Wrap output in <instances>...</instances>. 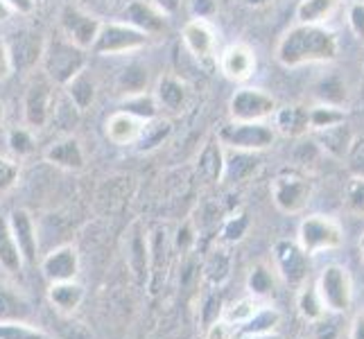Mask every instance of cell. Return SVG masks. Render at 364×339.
Masks as SVG:
<instances>
[{"instance_id": "6da1fadb", "label": "cell", "mask_w": 364, "mask_h": 339, "mask_svg": "<svg viewBox=\"0 0 364 339\" xmlns=\"http://www.w3.org/2000/svg\"><path fill=\"white\" fill-rule=\"evenodd\" d=\"M276 61L285 68H301L310 64H331L340 55V39L326 25L296 23L276 45Z\"/></svg>"}, {"instance_id": "7a4b0ae2", "label": "cell", "mask_w": 364, "mask_h": 339, "mask_svg": "<svg viewBox=\"0 0 364 339\" xmlns=\"http://www.w3.org/2000/svg\"><path fill=\"white\" fill-rule=\"evenodd\" d=\"M86 53L89 50L70 43L64 36H55V39L46 41L43 45V57L39 68L55 86L64 89L75 75L86 68V61H89Z\"/></svg>"}, {"instance_id": "3957f363", "label": "cell", "mask_w": 364, "mask_h": 339, "mask_svg": "<svg viewBox=\"0 0 364 339\" xmlns=\"http://www.w3.org/2000/svg\"><path fill=\"white\" fill-rule=\"evenodd\" d=\"M149 39L152 36L136 30L134 25L124 21H102L91 50L100 57H116V55L136 53V50L145 48Z\"/></svg>"}, {"instance_id": "277c9868", "label": "cell", "mask_w": 364, "mask_h": 339, "mask_svg": "<svg viewBox=\"0 0 364 339\" xmlns=\"http://www.w3.org/2000/svg\"><path fill=\"white\" fill-rule=\"evenodd\" d=\"M55 89L57 86L46 77L41 68L30 75L28 89L23 95V120L30 129L48 127L55 111Z\"/></svg>"}, {"instance_id": "5b68a950", "label": "cell", "mask_w": 364, "mask_h": 339, "mask_svg": "<svg viewBox=\"0 0 364 339\" xmlns=\"http://www.w3.org/2000/svg\"><path fill=\"white\" fill-rule=\"evenodd\" d=\"M299 247L308 256H317L323 251H335L344 244V229L335 217L310 215L299 224Z\"/></svg>"}, {"instance_id": "8992f818", "label": "cell", "mask_w": 364, "mask_h": 339, "mask_svg": "<svg viewBox=\"0 0 364 339\" xmlns=\"http://www.w3.org/2000/svg\"><path fill=\"white\" fill-rule=\"evenodd\" d=\"M220 143L242 152H265L276 141V131L267 122H229L220 129Z\"/></svg>"}, {"instance_id": "52a82bcc", "label": "cell", "mask_w": 364, "mask_h": 339, "mask_svg": "<svg viewBox=\"0 0 364 339\" xmlns=\"http://www.w3.org/2000/svg\"><path fill=\"white\" fill-rule=\"evenodd\" d=\"M317 294L326 312H346L353 303V279L346 267L328 265L317 281Z\"/></svg>"}, {"instance_id": "ba28073f", "label": "cell", "mask_w": 364, "mask_h": 339, "mask_svg": "<svg viewBox=\"0 0 364 339\" xmlns=\"http://www.w3.org/2000/svg\"><path fill=\"white\" fill-rule=\"evenodd\" d=\"M279 109L272 93L245 86L237 89L229 99V116L231 122H265Z\"/></svg>"}, {"instance_id": "9c48e42d", "label": "cell", "mask_w": 364, "mask_h": 339, "mask_svg": "<svg viewBox=\"0 0 364 339\" xmlns=\"http://www.w3.org/2000/svg\"><path fill=\"white\" fill-rule=\"evenodd\" d=\"M269 193L274 206L281 212H285V215H299V212L306 210L312 199V183L306 177H301V174H279L272 181Z\"/></svg>"}, {"instance_id": "30bf717a", "label": "cell", "mask_w": 364, "mask_h": 339, "mask_svg": "<svg viewBox=\"0 0 364 339\" xmlns=\"http://www.w3.org/2000/svg\"><path fill=\"white\" fill-rule=\"evenodd\" d=\"M100 16L91 14V11H86L77 5H64L59 11V32L64 39H68L70 43L80 45L84 50H91L95 36L100 32Z\"/></svg>"}, {"instance_id": "8fae6325", "label": "cell", "mask_w": 364, "mask_h": 339, "mask_svg": "<svg viewBox=\"0 0 364 339\" xmlns=\"http://www.w3.org/2000/svg\"><path fill=\"white\" fill-rule=\"evenodd\" d=\"M43 45L46 41L41 39V34H36L32 30H21L16 34H11V39L7 41L11 70L23 72V75H32L34 70H39Z\"/></svg>"}, {"instance_id": "7c38bea8", "label": "cell", "mask_w": 364, "mask_h": 339, "mask_svg": "<svg viewBox=\"0 0 364 339\" xmlns=\"http://www.w3.org/2000/svg\"><path fill=\"white\" fill-rule=\"evenodd\" d=\"M274 262L287 285H304L308 281V254L292 240L274 244Z\"/></svg>"}, {"instance_id": "4fadbf2b", "label": "cell", "mask_w": 364, "mask_h": 339, "mask_svg": "<svg viewBox=\"0 0 364 339\" xmlns=\"http://www.w3.org/2000/svg\"><path fill=\"white\" fill-rule=\"evenodd\" d=\"M7 222L23 256V262L25 265H36V258H39V237H36L32 212L28 208H14L7 215Z\"/></svg>"}, {"instance_id": "5bb4252c", "label": "cell", "mask_w": 364, "mask_h": 339, "mask_svg": "<svg viewBox=\"0 0 364 339\" xmlns=\"http://www.w3.org/2000/svg\"><path fill=\"white\" fill-rule=\"evenodd\" d=\"M181 41L186 50L199 61H210L215 57L218 34L213 30L210 21L206 18H191L181 30Z\"/></svg>"}, {"instance_id": "9a60e30c", "label": "cell", "mask_w": 364, "mask_h": 339, "mask_svg": "<svg viewBox=\"0 0 364 339\" xmlns=\"http://www.w3.org/2000/svg\"><path fill=\"white\" fill-rule=\"evenodd\" d=\"M220 72L231 82H247L256 70V53L247 43H231L220 55Z\"/></svg>"}, {"instance_id": "2e32d148", "label": "cell", "mask_w": 364, "mask_h": 339, "mask_svg": "<svg viewBox=\"0 0 364 339\" xmlns=\"http://www.w3.org/2000/svg\"><path fill=\"white\" fill-rule=\"evenodd\" d=\"M122 21L149 36L163 34L168 30V16L161 14L152 3H145V0H129V3H124Z\"/></svg>"}, {"instance_id": "e0dca14e", "label": "cell", "mask_w": 364, "mask_h": 339, "mask_svg": "<svg viewBox=\"0 0 364 339\" xmlns=\"http://www.w3.org/2000/svg\"><path fill=\"white\" fill-rule=\"evenodd\" d=\"M77 271H80V254L73 244L57 247L41 260V274L50 283L75 281Z\"/></svg>"}, {"instance_id": "ac0fdd59", "label": "cell", "mask_w": 364, "mask_h": 339, "mask_svg": "<svg viewBox=\"0 0 364 339\" xmlns=\"http://www.w3.org/2000/svg\"><path fill=\"white\" fill-rule=\"evenodd\" d=\"M43 158H46V163H50V166L68 170V172H80L86 168V152L75 136H66V138L55 141L43 152Z\"/></svg>"}, {"instance_id": "d6986e66", "label": "cell", "mask_w": 364, "mask_h": 339, "mask_svg": "<svg viewBox=\"0 0 364 339\" xmlns=\"http://www.w3.org/2000/svg\"><path fill=\"white\" fill-rule=\"evenodd\" d=\"M127 265L138 285H147L149 279V235L136 222L127 235Z\"/></svg>"}, {"instance_id": "ffe728a7", "label": "cell", "mask_w": 364, "mask_h": 339, "mask_svg": "<svg viewBox=\"0 0 364 339\" xmlns=\"http://www.w3.org/2000/svg\"><path fill=\"white\" fill-rule=\"evenodd\" d=\"M154 97L159 109L179 113L188 104L191 89H188V84L181 77H177V75H161L154 86Z\"/></svg>"}, {"instance_id": "44dd1931", "label": "cell", "mask_w": 364, "mask_h": 339, "mask_svg": "<svg viewBox=\"0 0 364 339\" xmlns=\"http://www.w3.org/2000/svg\"><path fill=\"white\" fill-rule=\"evenodd\" d=\"M224 145L220 143V138H210L204 143V147L199 149L197 156V179L202 183H220L222 172H224Z\"/></svg>"}, {"instance_id": "7402d4cb", "label": "cell", "mask_w": 364, "mask_h": 339, "mask_svg": "<svg viewBox=\"0 0 364 339\" xmlns=\"http://www.w3.org/2000/svg\"><path fill=\"white\" fill-rule=\"evenodd\" d=\"M274 131L287 136V138H299L310 131V120H308V107L301 104H285L274 111Z\"/></svg>"}, {"instance_id": "603a6c76", "label": "cell", "mask_w": 364, "mask_h": 339, "mask_svg": "<svg viewBox=\"0 0 364 339\" xmlns=\"http://www.w3.org/2000/svg\"><path fill=\"white\" fill-rule=\"evenodd\" d=\"M260 168L258 152H242V149H229V154H224V172L222 181L227 183H240L254 177Z\"/></svg>"}, {"instance_id": "cb8c5ba5", "label": "cell", "mask_w": 364, "mask_h": 339, "mask_svg": "<svg viewBox=\"0 0 364 339\" xmlns=\"http://www.w3.org/2000/svg\"><path fill=\"white\" fill-rule=\"evenodd\" d=\"M315 138H317L315 143L319 149H323L326 154L337 158V161H344L350 145H353V141H355V134L344 120L340 124H335V127H328L323 131H315Z\"/></svg>"}, {"instance_id": "d4e9b609", "label": "cell", "mask_w": 364, "mask_h": 339, "mask_svg": "<svg viewBox=\"0 0 364 339\" xmlns=\"http://www.w3.org/2000/svg\"><path fill=\"white\" fill-rule=\"evenodd\" d=\"M143 129V120H138L136 116H132V113L127 111H116L111 113V116L107 118L105 122V131H107V138L114 145H134L138 134H141Z\"/></svg>"}, {"instance_id": "484cf974", "label": "cell", "mask_w": 364, "mask_h": 339, "mask_svg": "<svg viewBox=\"0 0 364 339\" xmlns=\"http://www.w3.org/2000/svg\"><path fill=\"white\" fill-rule=\"evenodd\" d=\"M84 285L77 281H61V283H50L48 287V301L61 315H73L84 303Z\"/></svg>"}, {"instance_id": "4316f807", "label": "cell", "mask_w": 364, "mask_h": 339, "mask_svg": "<svg viewBox=\"0 0 364 339\" xmlns=\"http://www.w3.org/2000/svg\"><path fill=\"white\" fill-rule=\"evenodd\" d=\"M64 91L70 99V104L77 109V111H89L95 99H97V80L95 75L84 68L82 72H77L75 77L64 86Z\"/></svg>"}, {"instance_id": "83f0119b", "label": "cell", "mask_w": 364, "mask_h": 339, "mask_svg": "<svg viewBox=\"0 0 364 339\" xmlns=\"http://www.w3.org/2000/svg\"><path fill=\"white\" fill-rule=\"evenodd\" d=\"M342 3L344 0H301L296 5V21L306 25H326Z\"/></svg>"}, {"instance_id": "f1b7e54d", "label": "cell", "mask_w": 364, "mask_h": 339, "mask_svg": "<svg viewBox=\"0 0 364 339\" xmlns=\"http://www.w3.org/2000/svg\"><path fill=\"white\" fill-rule=\"evenodd\" d=\"M172 134V122L166 118H152V120H145L143 122V129L136 138V149L138 152H152L159 145L166 143V138Z\"/></svg>"}, {"instance_id": "f546056e", "label": "cell", "mask_w": 364, "mask_h": 339, "mask_svg": "<svg viewBox=\"0 0 364 339\" xmlns=\"http://www.w3.org/2000/svg\"><path fill=\"white\" fill-rule=\"evenodd\" d=\"M23 256L16 247L14 235H11L7 217H0V267L7 274H18L23 269Z\"/></svg>"}, {"instance_id": "4dcf8cb0", "label": "cell", "mask_w": 364, "mask_h": 339, "mask_svg": "<svg viewBox=\"0 0 364 339\" xmlns=\"http://www.w3.org/2000/svg\"><path fill=\"white\" fill-rule=\"evenodd\" d=\"M147 84H149V70L138 64V61H134V64L124 66L122 72L118 75V91L124 95H136V93H145L147 91Z\"/></svg>"}, {"instance_id": "1f68e13d", "label": "cell", "mask_w": 364, "mask_h": 339, "mask_svg": "<svg viewBox=\"0 0 364 339\" xmlns=\"http://www.w3.org/2000/svg\"><path fill=\"white\" fill-rule=\"evenodd\" d=\"M120 111H127L132 116H136L138 120H152L159 116V104L154 93H136V95H124Z\"/></svg>"}, {"instance_id": "d6a6232c", "label": "cell", "mask_w": 364, "mask_h": 339, "mask_svg": "<svg viewBox=\"0 0 364 339\" xmlns=\"http://www.w3.org/2000/svg\"><path fill=\"white\" fill-rule=\"evenodd\" d=\"M308 120H310V131H323L328 127H335L346 120L344 107H333V104H317L308 109Z\"/></svg>"}, {"instance_id": "836d02e7", "label": "cell", "mask_w": 364, "mask_h": 339, "mask_svg": "<svg viewBox=\"0 0 364 339\" xmlns=\"http://www.w3.org/2000/svg\"><path fill=\"white\" fill-rule=\"evenodd\" d=\"M296 308L301 312V317L306 321H319L321 317H326V308L321 303V298L317 294V287H301L299 298H296Z\"/></svg>"}, {"instance_id": "e575fe53", "label": "cell", "mask_w": 364, "mask_h": 339, "mask_svg": "<svg viewBox=\"0 0 364 339\" xmlns=\"http://www.w3.org/2000/svg\"><path fill=\"white\" fill-rule=\"evenodd\" d=\"M260 308H262V303L256 296H247V298H240L237 303H233L231 308L224 310L222 319H227L233 325H245L247 321H251V319L256 317V312Z\"/></svg>"}, {"instance_id": "d590c367", "label": "cell", "mask_w": 364, "mask_h": 339, "mask_svg": "<svg viewBox=\"0 0 364 339\" xmlns=\"http://www.w3.org/2000/svg\"><path fill=\"white\" fill-rule=\"evenodd\" d=\"M317 99L321 104H333V107H344L346 102V84L340 77H326L319 86H317Z\"/></svg>"}, {"instance_id": "8d00e7d4", "label": "cell", "mask_w": 364, "mask_h": 339, "mask_svg": "<svg viewBox=\"0 0 364 339\" xmlns=\"http://www.w3.org/2000/svg\"><path fill=\"white\" fill-rule=\"evenodd\" d=\"M0 339H48V335L41 328H36V325L7 319L0 321Z\"/></svg>"}, {"instance_id": "74e56055", "label": "cell", "mask_w": 364, "mask_h": 339, "mask_svg": "<svg viewBox=\"0 0 364 339\" xmlns=\"http://www.w3.org/2000/svg\"><path fill=\"white\" fill-rule=\"evenodd\" d=\"M276 323H279V312L272 310V308H267V306H262V308L256 312V317L242 325V330H245L247 335H267V333L274 330V325H276Z\"/></svg>"}, {"instance_id": "f35d334b", "label": "cell", "mask_w": 364, "mask_h": 339, "mask_svg": "<svg viewBox=\"0 0 364 339\" xmlns=\"http://www.w3.org/2000/svg\"><path fill=\"white\" fill-rule=\"evenodd\" d=\"M25 312H28V308H25L23 301L11 292L7 285L0 283V321L18 319Z\"/></svg>"}, {"instance_id": "ab89813d", "label": "cell", "mask_w": 364, "mask_h": 339, "mask_svg": "<svg viewBox=\"0 0 364 339\" xmlns=\"http://www.w3.org/2000/svg\"><path fill=\"white\" fill-rule=\"evenodd\" d=\"M247 287L249 292L254 294L256 298L265 296L274 290V279H272V271L265 265H256L254 269L249 271V279H247Z\"/></svg>"}, {"instance_id": "60d3db41", "label": "cell", "mask_w": 364, "mask_h": 339, "mask_svg": "<svg viewBox=\"0 0 364 339\" xmlns=\"http://www.w3.org/2000/svg\"><path fill=\"white\" fill-rule=\"evenodd\" d=\"M7 145H9V149H11V152H14L18 158H21V156H30V154L34 152V147H36L32 131H30V129H25V127L9 129V131H7Z\"/></svg>"}, {"instance_id": "b9f144b4", "label": "cell", "mask_w": 364, "mask_h": 339, "mask_svg": "<svg viewBox=\"0 0 364 339\" xmlns=\"http://www.w3.org/2000/svg\"><path fill=\"white\" fill-rule=\"evenodd\" d=\"M249 231V215L247 212H237L222 224V240L224 242H240Z\"/></svg>"}, {"instance_id": "7bdbcfd3", "label": "cell", "mask_w": 364, "mask_h": 339, "mask_svg": "<svg viewBox=\"0 0 364 339\" xmlns=\"http://www.w3.org/2000/svg\"><path fill=\"white\" fill-rule=\"evenodd\" d=\"M346 208L358 217H364V177H353L346 188Z\"/></svg>"}, {"instance_id": "ee69618b", "label": "cell", "mask_w": 364, "mask_h": 339, "mask_svg": "<svg viewBox=\"0 0 364 339\" xmlns=\"http://www.w3.org/2000/svg\"><path fill=\"white\" fill-rule=\"evenodd\" d=\"M21 177V163L0 154V193H9L18 183Z\"/></svg>"}, {"instance_id": "f6af8a7d", "label": "cell", "mask_w": 364, "mask_h": 339, "mask_svg": "<svg viewBox=\"0 0 364 339\" xmlns=\"http://www.w3.org/2000/svg\"><path fill=\"white\" fill-rule=\"evenodd\" d=\"M346 21H348V28L353 32L355 39H360L364 43V0H353V3L348 5Z\"/></svg>"}, {"instance_id": "bcb514c9", "label": "cell", "mask_w": 364, "mask_h": 339, "mask_svg": "<svg viewBox=\"0 0 364 339\" xmlns=\"http://www.w3.org/2000/svg\"><path fill=\"white\" fill-rule=\"evenodd\" d=\"M346 161H348L350 172H353L355 177H364V141H358L355 138L346 154Z\"/></svg>"}, {"instance_id": "7dc6e473", "label": "cell", "mask_w": 364, "mask_h": 339, "mask_svg": "<svg viewBox=\"0 0 364 339\" xmlns=\"http://www.w3.org/2000/svg\"><path fill=\"white\" fill-rule=\"evenodd\" d=\"M233 337H235V325L229 323L227 319H215L206 328V339H233Z\"/></svg>"}, {"instance_id": "c3c4849f", "label": "cell", "mask_w": 364, "mask_h": 339, "mask_svg": "<svg viewBox=\"0 0 364 339\" xmlns=\"http://www.w3.org/2000/svg\"><path fill=\"white\" fill-rule=\"evenodd\" d=\"M193 18H213L218 14V0H193Z\"/></svg>"}, {"instance_id": "681fc988", "label": "cell", "mask_w": 364, "mask_h": 339, "mask_svg": "<svg viewBox=\"0 0 364 339\" xmlns=\"http://www.w3.org/2000/svg\"><path fill=\"white\" fill-rule=\"evenodd\" d=\"M14 72L11 70V61H9V53H7V41L0 36V82L7 80L9 75Z\"/></svg>"}, {"instance_id": "f907efd6", "label": "cell", "mask_w": 364, "mask_h": 339, "mask_svg": "<svg viewBox=\"0 0 364 339\" xmlns=\"http://www.w3.org/2000/svg\"><path fill=\"white\" fill-rule=\"evenodd\" d=\"M75 5L86 9V11H91V14H95V9H109V7H114L116 0H75Z\"/></svg>"}, {"instance_id": "816d5d0a", "label": "cell", "mask_w": 364, "mask_h": 339, "mask_svg": "<svg viewBox=\"0 0 364 339\" xmlns=\"http://www.w3.org/2000/svg\"><path fill=\"white\" fill-rule=\"evenodd\" d=\"M161 14H166V16H174L177 11L181 9V0H149Z\"/></svg>"}, {"instance_id": "f5cc1de1", "label": "cell", "mask_w": 364, "mask_h": 339, "mask_svg": "<svg viewBox=\"0 0 364 339\" xmlns=\"http://www.w3.org/2000/svg\"><path fill=\"white\" fill-rule=\"evenodd\" d=\"M5 3L11 7V11H14V14H23V16L32 14L34 7H36L34 0H5Z\"/></svg>"}, {"instance_id": "db71d44e", "label": "cell", "mask_w": 364, "mask_h": 339, "mask_svg": "<svg viewBox=\"0 0 364 339\" xmlns=\"http://www.w3.org/2000/svg\"><path fill=\"white\" fill-rule=\"evenodd\" d=\"M348 339H364V312H358L353 321H350Z\"/></svg>"}, {"instance_id": "11a10c76", "label": "cell", "mask_w": 364, "mask_h": 339, "mask_svg": "<svg viewBox=\"0 0 364 339\" xmlns=\"http://www.w3.org/2000/svg\"><path fill=\"white\" fill-rule=\"evenodd\" d=\"M193 242H195V235L191 231V224H183L181 229H179V233H177V247L179 249H188Z\"/></svg>"}, {"instance_id": "9f6ffc18", "label": "cell", "mask_w": 364, "mask_h": 339, "mask_svg": "<svg viewBox=\"0 0 364 339\" xmlns=\"http://www.w3.org/2000/svg\"><path fill=\"white\" fill-rule=\"evenodd\" d=\"M11 16H14V11H11V7L5 3V0H0V23L9 21Z\"/></svg>"}, {"instance_id": "6f0895ef", "label": "cell", "mask_w": 364, "mask_h": 339, "mask_svg": "<svg viewBox=\"0 0 364 339\" xmlns=\"http://www.w3.org/2000/svg\"><path fill=\"white\" fill-rule=\"evenodd\" d=\"M242 3H245L247 7H265V5L272 3V0H242Z\"/></svg>"}, {"instance_id": "680465c9", "label": "cell", "mask_w": 364, "mask_h": 339, "mask_svg": "<svg viewBox=\"0 0 364 339\" xmlns=\"http://www.w3.org/2000/svg\"><path fill=\"white\" fill-rule=\"evenodd\" d=\"M5 118H7V109L3 104V99H0V131L5 129Z\"/></svg>"}, {"instance_id": "91938a15", "label": "cell", "mask_w": 364, "mask_h": 339, "mask_svg": "<svg viewBox=\"0 0 364 339\" xmlns=\"http://www.w3.org/2000/svg\"><path fill=\"white\" fill-rule=\"evenodd\" d=\"M242 339H279V335H274V333H267V335H247Z\"/></svg>"}, {"instance_id": "94428289", "label": "cell", "mask_w": 364, "mask_h": 339, "mask_svg": "<svg viewBox=\"0 0 364 339\" xmlns=\"http://www.w3.org/2000/svg\"><path fill=\"white\" fill-rule=\"evenodd\" d=\"M360 254H362V258H364V233H362V237H360Z\"/></svg>"}, {"instance_id": "6125c7cd", "label": "cell", "mask_w": 364, "mask_h": 339, "mask_svg": "<svg viewBox=\"0 0 364 339\" xmlns=\"http://www.w3.org/2000/svg\"><path fill=\"white\" fill-rule=\"evenodd\" d=\"M360 66H362V72H364V48H362V55H360Z\"/></svg>"}, {"instance_id": "be15d7a7", "label": "cell", "mask_w": 364, "mask_h": 339, "mask_svg": "<svg viewBox=\"0 0 364 339\" xmlns=\"http://www.w3.org/2000/svg\"><path fill=\"white\" fill-rule=\"evenodd\" d=\"M34 3H41V0H34Z\"/></svg>"}]
</instances>
